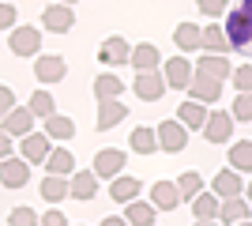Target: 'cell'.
Here are the masks:
<instances>
[{
  "mask_svg": "<svg viewBox=\"0 0 252 226\" xmlns=\"http://www.w3.org/2000/svg\"><path fill=\"white\" fill-rule=\"evenodd\" d=\"M230 166L237 173H252V140L230 143Z\"/></svg>",
  "mask_w": 252,
  "mask_h": 226,
  "instance_id": "32",
  "label": "cell"
},
{
  "mask_svg": "<svg viewBox=\"0 0 252 226\" xmlns=\"http://www.w3.org/2000/svg\"><path fill=\"white\" fill-rule=\"evenodd\" d=\"M128 65L136 68V72L158 68V65H162V57H158V45H155V42H139V45H132V57H128Z\"/></svg>",
  "mask_w": 252,
  "mask_h": 226,
  "instance_id": "27",
  "label": "cell"
},
{
  "mask_svg": "<svg viewBox=\"0 0 252 226\" xmlns=\"http://www.w3.org/2000/svg\"><path fill=\"white\" fill-rule=\"evenodd\" d=\"M196 8L215 19V15H226V0H196Z\"/></svg>",
  "mask_w": 252,
  "mask_h": 226,
  "instance_id": "39",
  "label": "cell"
},
{
  "mask_svg": "<svg viewBox=\"0 0 252 226\" xmlns=\"http://www.w3.org/2000/svg\"><path fill=\"white\" fill-rule=\"evenodd\" d=\"M31 181V162L23 159H15V155H8V159H0V185L4 189H23V185Z\"/></svg>",
  "mask_w": 252,
  "mask_h": 226,
  "instance_id": "7",
  "label": "cell"
},
{
  "mask_svg": "<svg viewBox=\"0 0 252 226\" xmlns=\"http://www.w3.org/2000/svg\"><path fill=\"white\" fill-rule=\"evenodd\" d=\"M155 136H158V147L169 151V155H181V151L189 147V129H185L177 117H173V121H162V125L155 129Z\"/></svg>",
  "mask_w": 252,
  "mask_h": 226,
  "instance_id": "5",
  "label": "cell"
},
{
  "mask_svg": "<svg viewBox=\"0 0 252 226\" xmlns=\"http://www.w3.org/2000/svg\"><path fill=\"white\" fill-rule=\"evenodd\" d=\"M49 147H53V140L45 136V132H27V136H19V155L31 166H38V162H45V155H49Z\"/></svg>",
  "mask_w": 252,
  "mask_h": 226,
  "instance_id": "10",
  "label": "cell"
},
{
  "mask_svg": "<svg viewBox=\"0 0 252 226\" xmlns=\"http://www.w3.org/2000/svg\"><path fill=\"white\" fill-rule=\"evenodd\" d=\"M173 45H177L181 53H196L200 49V27L196 23H181L177 31H173Z\"/></svg>",
  "mask_w": 252,
  "mask_h": 226,
  "instance_id": "30",
  "label": "cell"
},
{
  "mask_svg": "<svg viewBox=\"0 0 252 226\" xmlns=\"http://www.w3.org/2000/svg\"><path fill=\"white\" fill-rule=\"evenodd\" d=\"M128 117V106L121 102V98H98V132H109V129H117L121 121Z\"/></svg>",
  "mask_w": 252,
  "mask_h": 226,
  "instance_id": "15",
  "label": "cell"
},
{
  "mask_svg": "<svg viewBox=\"0 0 252 226\" xmlns=\"http://www.w3.org/2000/svg\"><path fill=\"white\" fill-rule=\"evenodd\" d=\"M61 4H75V0H61Z\"/></svg>",
  "mask_w": 252,
  "mask_h": 226,
  "instance_id": "45",
  "label": "cell"
},
{
  "mask_svg": "<svg viewBox=\"0 0 252 226\" xmlns=\"http://www.w3.org/2000/svg\"><path fill=\"white\" fill-rule=\"evenodd\" d=\"M200 49H207V53H230V38H226L222 23H207L200 31Z\"/></svg>",
  "mask_w": 252,
  "mask_h": 226,
  "instance_id": "21",
  "label": "cell"
},
{
  "mask_svg": "<svg viewBox=\"0 0 252 226\" xmlns=\"http://www.w3.org/2000/svg\"><path fill=\"white\" fill-rule=\"evenodd\" d=\"M8 223L11 226H34V223H38V215H34L31 207H15V211L8 215Z\"/></svg>",
  "mask_w": 252,
  "mask_h": 226,
  "instance_id": "38",
  "label": "cell"
},
{
  "mask_svg": "<svg viewBox=\"0 0 252 226\" xmlns=\"http://www.w3.org/2000/svg\"><path fill=\"white\" fill-rule=\"evenodd\" d=\"M68 196H75V200L91 204V200L98 196V173H94V170L72 173V177H68Z\"/></svg>",
  "mask_w": 252,
  "mask_h": 226,
  "instance_id": "18",
  "label": "cell"
},
{
  "mask_svg": "<svg viewBox=\"0 0 252 226\" xmlns=\"http://www.w3.org/2000/svg\"><path fill=\"white\" fill-rule=\"evenodd\" d=\"M121 91H125V83H121V75H113V72H102L94 79V98H121Z\"/></svg>",
  "mask_w": 252,
  "mask_h": 226,
  "instance_id": "33",
  "label": "cell"
},
{
  "mask_svg": "<svg viewBox=\"0 0 252 226\" xmlns=\"http://www.w3.org/2000/svg\"><path fill=\"white\" fill-rule=\"evenodd\" d=\"M132 91H136V98H143V102H162V95H166L169 87H166L162 68H147V72H136Z\"/></svg>",
  "mask_w": 252,
  "mask_h": 226,
  "instance_id": "2",
  "label": "cell"
},
{
  "mask_svg": "<svg viewBox=\"0 0 252 226\" xmlns=\"http://www.w3.org/2000/svg\"><path fill=\"white\" fill-rule=\"evenodd\" d=\"M128 143H132V151H136V155H155V151H158V136H155V129H147V125L132 129Z\"/></svg>",
  "mask_w": 252,
  "mask_h": 226,
  "instance_id": "31",
  "label": "cell"
},
{
  "mask_svg": "<svg viewBox=\"0 0 252 226\" xmlns=\"http://www.w3.org/2000/svg\"><path fill=\"white\" fill-rule=\"evenodd\" d=\"M42 23H45V31H53V34H68L75 27V15H72V4H49V8L42 11Z\"/></svg>",
  "mask_w": 252,
  "mask_h": 226,
  "instance_id": "16",
  "label": "cell"
},
{
  "mask_svg": "<svg viewBox=\"0 0 252 226\" xmlns=\"http://www.w3.org/2000/svg\"><path fill=\"white\" fill-rule=\"evenodd\" d=\"M211 189L219 193V200H226V196H237L245 193V185H241V173L233 170V166H226V170H219L215 177H211Z\"/></svg>",
  "mask_w": 252,
  "mask_h": 226,
  "instance_id": "22",
  "label": "cell"
},
{
  "mask_svg": "<svg viewBox=\"0 0 252 226\" xmlns=\"http://www.w3.org/2000/svg\"><path fill=\"white\" fill-rule=\"evenodd\" d=\"M27 106H31V113H34V117H42V121L49 117V113H57V102H53V95H49V91H34Z\"/></svg>",
  "mask_w": 252,
  "mask_h": 226,
  "instance_id": "35",
  "label": "cell"
},
{
  "mask_svg": "<svg viewBox=\"0 0 252 226\" xmlns=\"http://www.w3.org/2000/svg\"><path fill=\"white\" fill-rule=\"evenodd\" d=\"M34 75H38V83H61L68 75V61L57 53H38L34 57Z\"/></svg>",
  "mask_w": 252,
  "mask_h": 226,
  "instance_id": "8",
  "label": "cell"
},
{
  "mask_svg": "<svg viewBox=\"0 0 252 226\" xmlns=\"http://www.w3.org/2000/svg\"><path fill=\"white\" fill-rule=\"evenodd\" d=\"M203 140L207 143H230L233 136V113L226 109V113H211L207 109V121H203Z\"/></svg>",
  "mask_w": 252,
  "mask_h": 226,
  "instance_id": "9",
  "label": "cell"
},
{
  "mask_svg": "<svg viewBox=\"0 0 252 226\" xmlns=\"http://www.w3.org/2000/svg\"><path fill=\"white\" fill-rule=\"evenodd\" d=\"M245 200H249V204H252V181L245 185Z\"/></svg>",
  "mask_w": 252,
  "mask_h": 226,
  "instance_id": "44",
  "label": "cell"
},
{
  "mask_svg": "<svg viewBox=\"0 0 252 226\" xmlns=\"http://www.w3.org/2000/svg\"><path fill=\"white\" fill-rule=\"evenodd\" d=\"M45 173H64V177H72L75 173V155L68 147H49V155H45Z\"/></svg>",
  "mask_w": 252,
  "mask_h": 226,
  "instance_id": "25",
  "label": "cell"
},
{
  "mask_svg": "<svg viewBox=\"0 0 252 226\" xmlns=\"http://www.w3.org/2000/svg\"><path fill=\"white\" fill-rule=\"evenodd\" d=\"M177 113H181V125H185V129H203V121H207V106H203V102H196V98H189V102H181V109H177Z\"/></svg>",
  "mask_w": 252,
  "mask_h": 226,
  "instance_id": "29",
  "label": "cell"
},
{
  "mask_svg": "<svg viewBox=\"0 0 252 226\" xmlns=\"http://www.w3.org/2000/svg\"><path fill=\"white\" fill-rule=\"evenodd\" d=\"M45 136H49L53 143H57V140L68 143V140L75 136V121L64 117V113H49V117H45Z\"/></svg>",
  "mask_w": 252,
  "mask_h": 226,
  "instance_id": "28",
  "label": "cell"
},
{
  "mask_svg": "<svg viewBox=\"0 0 252 226\" xmlns=\"http://www.w3.org/2000/svg\"><path fill=\"white\" fill-rule=\"evenodd\" d=\"M11 106H15V91H11V87H4V83H0V117H4V113H8Z\"/></svg>",
  "mask_w": 252,
  "mask_h": 226,
  "instance_id": "42",
  "label": "cell"
},
{
  "mask_svg": "<svg viewBox=\"0 0 252 226\" xmlns=\"http://www.w3.org/2000/svg\"><path fill=\"white\" fill-rule=\"evenodd\" d=\"M11 151H15V143H11V136H8V132L0 129V159H8Z\"/></svg>",
  "mask_w": 252,
  "mask_h": 226,
  "instance_id": "43",
  "label": "cell"
},
{
  "mask_svg": "<svg viewBox=\"0 0 252 226\" xmlns=\"http://www.w3.org/2000/svg\"><path fill=\"white\" fill-rule=\"evenodd\" d=\"M151 204H155L158 211H173V207H181L177 181H155V185H151Z\"/></svg>",
  "mask_w": 252,
  "mask_h": 226,
  "instance_id": "20",
  "label": "cell"
},
{
  "mask_svg": "<svg viewBox=\"0 0 252 226\" xmlns=\"http://www.w3.org/2000/svg\"><path fill=\"white\" fill-rule=\"evenodd\" d=\"M155 219H158V207L155 204H143L139 196L125 204V223L128 226H155Z\"/></svg>",
  "mask_w": 252,
  "mask_h": 226,
  "instance_id": "23",
  "label": "cell"
},
{
  "mask_svg": "<svg viewBox=\"0 0 252 226\" xmlns=\"http://www.w3.org/2000/svg\"><path fill=\"white\" fill-rule=\"evenodd\" d=\"M15 27V8H11V0H0V31H11Z\"/></svg>",
  "mask_w": 252,
  "mask_h": 226,
  "instance_id": "40",
  "label": "cell"
},
{
  "mask_svg": "<svg viewBox=\"0 0 252 226\" xmlns=\"http://www.w3.org/2000/svg\"><path fill=\"white\" fill-rule=\"evenodd\" d=\"M38 223H45V226H68V215H64L61 207H53V211H45Z\"/></svg>",
  "mask_w": 252,
  "mask_h": 226,
  "instance_id": "41",
  "label": "cell"
},
{
  "mask_svg": "<svg viewBox=\"0 0 252 226\" xmlns=\"http://www.w3.org/2000/svg\"><path fill=\"white\" fill-rule=\"evenodd\" d=\"M230 113H233V121H252V91H237Z\"/></svg>",
  "mask_w": 252,
  "mask_h": 226,
  "instance_id": "36",
  "label": "cell"
},
{
  "mask_svg": "<svg viewBox=\"0 0 252 226\" xmlns=\"http://www.w3.org/2000/svg\"><path fill=\"white\" fill-rule=\"evenodd\" d=\"M252 219V204L245 200V193H237V196H226L219 204V223H226V226H237V223H249Z\"/></svg>",
  "mask_w": 252,
  "mask_h": 226,
  "instance_id": "11",
  "label": "cell"
},
{
  "mask_svg": "<svg viewBox=\"0 0 252 226\" xmlns=\"http://www.w3.org/2000/svg\"><path fill=\"white\" fill-rule=\"evenodd\" d=\"M162 75H166L169 91H185V87L192 83V75H196V65H192L185 53H177V57H169L166 65H162Z\"/></svg>",
  "mask_w": 252,
  "mask_h": 226,
  "instance_id": "3",
  "label": "cell"
},
{
  "mask_svg": "<svg viewBox=\"0 0 252 226\" xmlns=\"http://www.w3.org/2000/svg\"><path fill=\"white\" fill-rule=\"evenodd\" d=\"M196 72H203V75H211V79H230V61H226V53H203L200 61H196Z\"/></svg>",
  "mask_w": 252,
  "mask_h": 226,
  "instance_id": "24",
  "label": "cell"
},
{
  "mask_svg": "<svg viewBox=\"0 0 252 226\" xmlns=\"http://www.w3.org/2000/svg\"><path fill=\"white\" fill-rule=\"evenodd\" d=\"M139 193H143V181H139V177H128V173L109 177V196H113V204H128V200H136Z\"/></svg>",
  "mask_w": 252,
  "mask_h": 226,
  "instance_id": "19",
  "label": "cell"
},
{
  "mask_svg": "<svg viewBox=\"0 0 252 226\" xmlns=\"http://www.w3.org/2000/svg\"><path fill=\"white\" fill-rule=\"evenodd\" d=\"M38 193H42L45 204H61V200H68V177L64 173H45Z\"/></svg>",
  "mask_w": 252,
  "mask_h": 226,
  "instance_id": "26",
  "label": "cell"
},
{
  "mask_svg": "<svg viewBox=\"0 0 252 226\" xmlns=\"http://www.w3.org/2000/svg\"><path fill=\"white\" fill-rule=\"evenodd\" d=\"M177 189H181V204H189L192 196L203 189V173H200V170H185V173L177 177Z\"/></svg>",
  "mask_w": 252,
  "mask_h": 226,
  "instance_id": "34",
  "label": "cell"
},
{
  "mask_svg": "<svg viewBox=\"0 0 252 226\" xmlns=\"http://www.w3.org/2000/svg\"><path fill=\"white\" fill-rule=\"evenodd\" d=\"M185 91H189V98H196V102H203V106H215L219 95H222V79H211V75L196 72V75H192V83L185 87Z\"/></svg>",
  "mask_w": 252,
  "mask_h": 226,
  "instance_id": "14",
  "label": "cell"
},
{
  "mask_svg": "<svg viewBox=\"0 0 252 226\" xmlns=\"http://www.w3.org/2000/svg\"><path fill=\"white\" fill-rule=\"evenodd\" d=\"M0 129L8 132L11 140H19V136H27V132L34 129V113H31V106H11L4 117H0Z\"/></svg>",
  "mask_w": 252,
  "mask_h": 226,
  "instance_id": "12",
  "label": "cell"
},
{
  "mask_svg": "<svg viewBox=\"0 0 252 226\" xmlns=\"http://www.w3.org/2000/svg\"><path fill=\"white\" fill-rule=\"evenodd\" d=\"M125 166H128V155L121 147H102L94 155V166H91V170L98 173V181H109V177H117V173H125Z\"/></svg>",
  "mask_w": 252,
  "mask_h": 226,
  "instance_id": "6",
  "label": "cell"
},
{
  "mask_svg": "<svg viewBox=\"0 0 252 226\" xmlns=\"http://www.w3.org/2000/svg\"><path fill=\"white\" fill-rule=\"evenodd\" d=\"M192 204V215H196V223H211V219H219V193L215 189H200V193L189 200Z\"/></svg>",
  "mask_w": 252,
  "mask_h": 226,
  "instance_id": "17",
  "label": "cell"
},
{
  "mask_svg": "<svg viewBox=\"0 0 252 226\" xmlns=\"http://www.w3.org/2000/svg\"><path fill=\"white\" fill-rule=\"evenodd\" d=\"M226 38H230V49H241L252 53V0H237V8L226 11Z\"/></svg>",
  "mask_w": 252,
  "mask_h": 226,
  "instance_id": "1",
  "label": "cell"
},
{
  "mask_svg": "<svg viewBox=\"0 0 252 226\" xmlns=\"http://www.w3.org/2000/svg\"><path fill=\"white\" fill-rule=\"evenodd\" d=\"M8 49L15 57H38L42 53V31L38 27H11Z\"/></svg>",
  "mask_w": 252,
  "mask_h": 226,
  "instance_id": "4",
  "label": "cell"
},
{
  "mask_svg": "<svg viewBox=\"0 0 252 226\" xmlns=\"http://www.w3.org/2000/svg\"><path fill=\"white\" fill-rule=\"evenodd\" d=\"M128 57H132V45H128L121 34H113V38H105V42L98 45V61H102L105 68H121V65H128Z\"/></svg>",
  "mask_w": 252,
  "mask_h": 226,
  "instance_id": "13",
  "label": "cell"
},
{
  "mask_svg": "<svg viewBox=\"0 0 252 226\" xmlns=\"http://www.w3.org/2000/svg\"><path fill=\"white\" fill-rule=\"evenodd\" d=\"M230 79H233V87H237V91H252V65L233 68V72H230Z\"/></svg>",
  "mask_w": 252,
  "mask_h": 226,
  "instance_id": "37",
  "label": "cell"
}]
</instances>
